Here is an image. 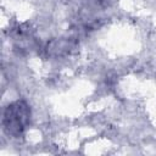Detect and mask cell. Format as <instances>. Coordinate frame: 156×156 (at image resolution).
Listing matches in <instances>:
<instances>
[{
    "instance_id": "obj_1",
    "label": "cell",
    "mask_w": 156,
    "mask_h": 156,
    "mask_svg": "<svg viewBox=\"0 0 156 156\" xmlns=\"http://www.w3.org/2000/svg\"><path fill=\"white\" fill-rule=\"evenodd\" d=\"M30 119L32 111L28 102L24 100H15L4 108L1 126L9 136L20 138L24 134Z\"/></svg>"
}]
</instances>
